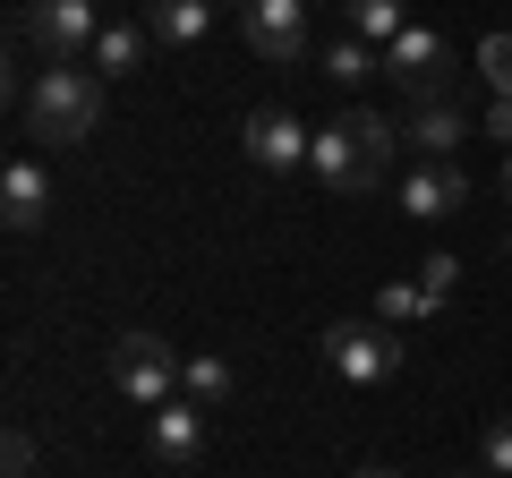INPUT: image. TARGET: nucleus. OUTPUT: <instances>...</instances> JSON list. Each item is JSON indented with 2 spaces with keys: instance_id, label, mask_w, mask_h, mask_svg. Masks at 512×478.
<instances>
[{
  "instance_id": "21",
  "label": "nucleus",
  "mask_w": 512,
  "mask_h": 478,
  "mask_svg": "<svg viewBox=\"0 0 512 478\" xmlns=\"http://www.w3.org/2000/svg\"><path fill=\"white\" fill-rule=\"evenodd\" d=\"M453 282H461V257H444V248H436V257L419 265V291H427V299L444 308V299H453Z\"/></svg>"
},
{
  "instance_id": "1",
  "label": "nucleus",
  "mask_w": 512,
  "mask_h": 478,
  "mask_svg": "<svg viewBox=\"0 0 512 478\" xmlns=\"http://www.w3.org/2000/svg\"><path fill=\"white\" fill-rule=\"evenodd\" d=\"M94 120H103V77L77 60H52L26 86V137H43V146H77V137H94Z\"/></svg>"
},
{
  "instance_id": "4",
  "label": "nucleus",
  "mask_w": 512,
  "mask_h": 478,
  "mask_svg": "<svg viewBox=\"0 0 512 478\" xmlns=\"http://www.w3.org/2000/svg\"><path fill=\"white\" fill-rule=\"evenodd\" d=\"M384 77H393L402 94H419V103H444L453 52H444V35H427V26H402V35L384 43Z\"/></svg>"
},
{
  "instance_id": "8",
  "label": "nucleus",
  "mask_w": 512,
  "mask_h": 478,
  "mask_svg": "<svg viewBox=\"0 0 512 478\" xmlns=\"http://www.w3.org/2000/svg\"><path fill=\"white\" fill-rule=\"evenodd\" d=\"M308 146H316V129H299V120H291L282 103L248 111V163H256V171L291 180V171H308Z\"/></svg>"
},
{
  "instance_id": "17",
  "label": "nucleus",
  "mask_w": 512,
  "mask_h": 478,
  "mask_svg": "<svg viewBox=\"0 0 512 478\" xmlns=\"http://www.w3.org/2000/svg\"><path fill=\"white\" fill-rule=\"evenodd\" d=\"M350 137H359V154H367L376 171H393V146H402L410 129H393L384 111H350Z\"/></svg>"
},
{
  "instance_id": "22",
  "label": "nucleus",
  "mask_w": 512,
  "mask_h": 478,
  "mask_svg": "<svg viewBox=\"0 0 512 478\" xmlns=\"http://www.w3.org/2000/svg\"><path fill=\"white\" fill-rule=\"evenodd\" d=\"M478 461H487V478H512V419H495L478 436Z\"/></svg>"
},
{
  "instance_id": "10",
  "label": "nucleus",
  "mask_w": 512,
  "mask_h": 478,
  "mask_svg": "<svg viewBox=\"0 0 512 478\" xmlns=\"http://www.w3.org/2000/svg\"><path fill=\"white\" fill-rule=\"evenodd\" d=\"M0 222H9V231H43V222H52V171L43 163H9L0 171Z\"/></svg>"
},
{
  "instance_id": "6",
  "label": "nucleus",
  "mask_w": 512,
  "mask_h": 478,
  "mask_svg": "<svg viewBox=\"0 0 512 478\" xmlns=\"http://www.w3.org/2000/svg\"><path fill=\"white\" fill-rule=\"evenodd\" d=\"M308 171L333 188V197H376V188H384V171L359 154L350 120H325V129H316V146H308Z\"/></svg>"
},
{
  "instance_id": "27",
  "label": "nucleus",
  "mask_w": 512,
  "mask_h": 478,
  "mask_svg": "<svg viewBox=\"0 0 512 478\" xmlns=\"http://www.w3.org/2000/svg\"><path fill=\"white\" fill-rule=\"evenodd\" d=\"M504 257H512V231H504Z\"/></svg>"
},
{
  "instance_id": "9",
  "label": "nucleus",
  "mask_w": 512,
  "mask_h": 478,
  "mask_svg": "<svg viewBox=\"0 0 512 478\" xmlns=\"http://www.w3.org/2000/svg\"><path fill=\"white\" fill-rule=\"evenodd\" d=\"M146 453H154V470H188V461L205 453V410L188 402H163V410H146Z\"/></svg>"
},
{
  "instance_id": "11",
  "label": "nucleus",
  "mask_w": 512,
  "mask_h": 478,
  "mask_svg": "<svg viewBox=\"0 0 512 478\" xmlns=\"http://www.w3.org/2000/svg\"><path fill=\"white\" fill-rule=\"evenodd\" d=\"M461 205H470V180H461V163H419V171H402V214L436 222V214H461Z\"/></svg>"
},
{
  "instance_id": "26",
  "label": "nucleus",
  "mask_w": 512,
  "mask_h": 478,
  "mask_svg": "<svg viewBox=\"0 0 512 478\" xmlns=\"http://www.w3.org/2000/svg\"><path fill=\"white\" fill-rule=\"evenodd\" d=\"M504 197H512V154H504Z\"/></svg>"
},
{
  "instance_id": "18",
  "label": "nucleus",
  "mask_w": 512,
  "mask_h": 478,
  "mask_svg": "<svg viewBox=\"0 0 512 478\" xmlns=\"http://www.w3.org/2000/svg\"><path fill=\"white\" fill-rule=\"evenodd\" d=\"M376 69H384V52H376V43H359V35H342L325 52V77H342V86H359V77H376Z\"/></svg>"
},
{
  "instance_id": "7",
  "label": "nucleus",
  "mask_w": 512,
  "mask_h": 478,
  "mask_svg": "<svg viewBox=\"0 0 512 478\" xmlns=\"http://www.w3.org/2000/svg\"><path fill=\"white\" fill-rule=\"evenodd\" d=\"M239 35L256 60H299L308 52V0H239Z\"/></svg>"
},
{
  "instance_id": "15",
  "label": "nucleus",
  "mask_w": 512,
  "mask_h": 478,
  "mask_svg": "<svg viewBox=\"0 0 512 478\" xmlns=\"http://www.w3.org/2000/svg\"><path fill=\"white\" fill-rule=\"evenodd\" d=\"M231 385H239V376H231V359H214V350H197V359H188V368H180V393H188V402H197V410L231 402Z\"/></svg>"
},
{
  "instance_id": "20",
  "label": "nucleus",
  "mask_w": 512,
  "mask_h": 478,
  "mask_svg": "<svg viewBox=\"0 0 512 478\" xmlns=\"http://www.w3.org/2000/svg\"><path fill=\"white\" fill-rule=\"evenodd\" d=\"M478 69H487V86L512 103V35H487V43H478Z\"/></svg>"
},
{
  "instance_id": "23",
  "label": "nucleus",
  "mask_w": 512,
  "mask_h": 478,
  "mask_svg": "<svg viewBox=\"0 0 512 478\" xmlns=\"http://www.w3.org/2000/svg\"><path fill=\"white\" fill-rule=\"evenodd\" d=\"M0 461H9V478H35V436H26V427H9V444H0Z\"/></svg>"
},
{
  "instance_id": "24",
  "label": "nucleus",
  "mask_w": 512,
  "mask_h": 478,
  "mask_svg": "<svg viewBox=\"0 0 512 478\" xmlns=\"http://www.w3.org/2000/svg\"><path fill=\"white\" fill-rule=\"evenodd\" d=\"M487 137H504V154H512V103H504V94L487 103Z\"/></svg>"
},
{
  "instance_id": "3",
  "label": "nucleus",
  "mask_w": 512,
  "mask_h": 478,
  "mask_svg": "<svg viewBox=\"0 0 512 478\" xmlns=\"http://www.w3.org/2000/svg\"><path fill=\"white\" fill-rule=\"evenodd\" d=\"M402 359L410 350L393 342V325H367V316H350V325H325V368L342 376V385H393L402 376Z\"/></svg>"
},
{
  "instance_id": "14",
  "label": "nucleus",
  "mask_w": 512,
  "mask_h": 478,
  "mask_svg": "<svg viewBox=\"0 0 512 478\" xmlns=\"http://www.w3.org/2000/svg\"><path fill=\"white\" fill-rule=\"evenodd\" d=\"M146 26H103V35H94V69L103 77H128V69H146Z\"/></svg>"
},
{
  "instance_id": "2",
  "label": "nucleus",
  "mask_w": 512,
  "mask_h": 478,
  "mask_svg": "<svg viewBox=\"0 0 512 478\" xmlns=\"http://www.w3.org/2000/svg\"><path fill=\"white\" fill-rule=\"evenodd\" d=\"M180 350L163 342V333H120L111 342V385H120V402H137V410H163V402H180Z\"/></svg>"
},
{
  "instance_id": "12",
  "label": "nucleus",
  "mask_w": 512,
  "mask_h": 478,
  "mask_svg": "<svg viewBox=\"0 0 512 478\" xmlns=\"http://www.w3.org/2000/svg\"><path fill=\"white\" fill-rule=\"evenodd\" d=\"M146 35L171 43V52H188V43L214 35V0H146Z\"/></svg>"
},
{
  "instance_id": "25",
  "label": "nucleus",
  "mask_w": 512,
  "mask_h": 478,
  "mask_svg": "<svg viewBox=\"0 0 512 478\" xmlns=\"http://www.w3.org/2000/svg\"><path fill=\"white\" fill-rule=\"evenodd\" d=\"M350 478H402V470H384V461H367V470H350Z\"/></svg>"
},
{
  "instance_id": "16",
  "label": "nucleus",
  "mask_w": 512,
  "mask_h": 478,
  "mask_svg": "<svg viewBox=\"0 0 512 478\" xmlns=\"http://www.w3.org/2000/svg\"><path fill=\"white\" fill-rule=\"evenodd\" d=\"M342 9H350V35H359V43H376V52H384L393 35H402V0H342Z\"/></svg>"
},
{
  "instance_id": "5",
  "label": "nucleus",
  "mask_w": 512,
  "mask_h": 478,
  "mask_svg": "<svg viewBox=\"0 0 512 478\" xmlns=\"http://www.w3.org/2000/svg\"><path fill=\"white\" fill-rule=\"evenodd\" d=\"M26 43H35L43 60H77L86 52L94 60V35H103V26H94V0H26Z\"/></svg>"
},
{
  "instance_id": "19",
  "label": "nucleus",
  "mask_w": 512,
  "mask_h": 478,
  "mask_svg": "<svg viewBox=\"0 0 512 478\" xmlns=\"http://www.w3.org/2000/svg\"><path fill=\"white\" fill-rule=\"evenodd\" d=\"M376 316H384V325H419V316H436V299H427L419 282H384V291H376Z\"/></svg>"
},
{
  "instance_id": "13",
  "label": "nucleus",
  "mask_w": 512,
  "mask_h": 478,
  "mask_svg": "<svg viewBox=\"0 0 512 478\" xmlns=\"http://www.w3.org/2000/svg\"><path fill=\"white\" fill-rule=\"evenodd\" d=\"M461 137H470V111H461V103H419V111H410V146H419L427 163H453Z\"/></svg>"
}]
</instances>
